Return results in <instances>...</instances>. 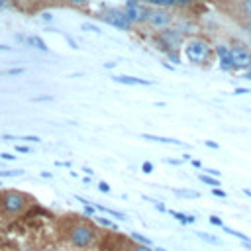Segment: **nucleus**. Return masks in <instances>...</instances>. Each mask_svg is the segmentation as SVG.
<instances>
[{"label": "nucleus", "instance_id": "obj_1", "mask_svg": "<svg viewBox=\"0 0 251 251\" xmlns=\"http://www.w3.org/2000/svg\"><path fill=\"white\" fill-rule=\"evenodd\" d=\"M65 239L67 243L76 249V251H88L92 247H96L98 239H100V231L92 222H84V220H75L67 226L65 229Z\"/></svg>", "mask_w": 251, "mask_h": 251}, {"label": "nucleus", "instance_id": "obj_2", "mask_svg": "<svg viewBox=\"0 0 251 251\" xmlns=\"http://www.w3.org/2000/svg\"><path fill=\"white\" fill-rule=\"evenodd\" d=\"M29 196L20 190H2L0 192V210L6 216H20L29 206Z\"/></svg>", "mask_w": 251, "mask_h": 251}, {"label": "nucleus", "instance_id": "obj_3", "mask_svg": "<svg viewBox=\"0 0 251 251\" xmlns=\"http://www.w3.org/2000/svg\"><path fill=\"white\" fill-rule=\"evenodd\" d=\"M184 55H186L188 63L202 67L212 57V45L206 39H202V37H190L184 43Z\"/></svg>", "mask_w": 251, "mask_h": 251}, {"label": "nucleus", "instance_id": "obj_4", "mask_svg": "<svg viewBox=\"0 0 251 251\" xmlns=\"http://www.w3.org/2000/svg\"><path fill=\"white\" fill-rule=\"evenodd\" d=\"M229 55H231V63L233 69L237 71H247L251 67V49L243 43H233L229 45Z\"/></svg>", "mask_w": 251, "mask_h": 251}, {"label": "nucleus", "instance_id": "obj_5", "mask_svg": "<svg viewBox=\"0 0 251 251\" xmlns=\"http://www.w3.org/2000/svg\"><path fill=\"white\" fill-rule=\"evenodd\" d=\"M147 4H141L139 0H126L124 4V14L127 16V20L131 22V25H137V24H145V18H147Z\"/></svg>", "mask_w": 251, "mask_h": 251}, {"label": "nucleus", "instance_id": "obj_6", "mask_svg": "<svg viewBox=\"0 0 251 251\" xmlns=\"http://www.w3.org/2000/svg\"><path fill=\"white\" fill-rule=\"evenodd\" d=\"M145 24H149L153 29H165L173 24V14H169L165 8H147Z\"/></svg>", "mask_w": 251, "mask_h": 251}, {"label": "nucleus", "instance_id": "obj_7", "mask_svg": "<svg viewBox=\"0 0 251 251\" xmlns=\"http://www.w3.org/2000/svg\"><path fill=\"white\" fill-rule=\"evenodd\" d=\"M106 24H110L112 27H116L118 31H129L133 25H131V22L127 20V16L122 12V10H104L102 12V16H100Z\"/></svg>", "mask_w": 251, "mask_h": 251}, {"label": "nucleus", "instance_id": "obj_8", "mask_svg": "<svg viewBox=\"0 0 251 251\" xmlns=\"http://www.w3.org/2000/svg\"><path fill=\"white\" fill-rule=\"evenodd\" d=\"M157 35L163 39V43L167 45L169 51H180V47L184 45V35H182V31L176 29V27H171V25H169V27L161 29Z\"/></svg>", "mask_w": 251, "mask_h": 251}, {"label": "nucleus", "instance_id": "obj_9", "mask_svg": "<svg viewBox=\"0 0 251 251\" xmlns=\"http://www.w3.org/2000/svg\"><path fill=\"white\" fill-rule=\"evenodd\" d=\"M214 55L218 57L220 71H224V73H231L233 71V63H231V55H229V47L227 45H216L214 47Z\"/></svg>", "mask_w": 251, "mask_h": 251}, {"label": "nucleus", "instance_id": "obj_10", "mask_svg": "<svg viewBox=\"0 0 251 251\" xmlns=\"http://www.w3.org/2000/svg\"><path fill=\"white\" fill-rule=\"evenodd\" d=\"M118 84H127V86H153V80H145V78H137V76H129V75H116L112 78Z\"/></svg>", "mask_w": 251, "mask_h": 251}, {"label": "nucleus", "instance_id": "obj_11", "mask_svg": "<svg viewBox=\"0 0 251 251\" xmlns=\"http://www.w3.org/2000/svg\"><path fill=\"white\" fill-rule=\"evenodd\" d=\"M141 137H143V139H147V141H155V143H165V145H176V147L190 149V145H186L184 141L173 139V137H163V135H155V133H141Z\"/></svg>", "mask_w": 251, "mask_h": 251}, {"label": "nucleus", "instance_id": "obj_12", "mask_svg": "<svg viewBox=\"0 0 251 251\" xmlns=\"http://www.w3.org/2000/svg\"><path fill=\"white\" fill-rule=\"evenodd\" d=\"M167 214H171L180 226H190V224H194L198 220L194 214H184V212H176V210H167Z\"/></svg>", "mask_w": 251, "mask_h": 251}, {"label": "nucleus", "instance_id": "obj_13", "mask_svg": "<svg viewBox=\"0 0 251 251\" xmlns=\"http://www.w3.org/2000/svg\"><path fill=\"white\" fill-rule=\"evenodd\" d=\"M92 204H94V202H92ZM94 208H96V212H100V214H108L110 218H118V220H122V222H126V220H127V216H126L124 212L112 210V208H108V206H102V204H94Z\"/></svg>", "mask_w": 251, "mask_h": 251}, {"label": "nucleus", "instance_id": "obj_14", "mask_svg": "<svg viewBox=\"0 0 251 251\" xmlns=\"http://www.w3.org/2000/svg\"><path fill=\"white\" fill-rule=\"evenodd\" d=\"M25 43H27L29 47L37 49V51H43V53H47V51H49L47 43H45V41H43L39 35H29V37H25Z\"/></svg>", "mask_w": 251, "mask_h": 251}, {"label": "nucleus", "instance_id": "obj_15", "mask_svg": "<svg viewBox=\"0 0 251 251\" xmlns=\"http://www.w3.org/2000/svg\"><path fill=\"white\" fill-rule=\"evenodd\" d=\"M173 194L178 198H186V200H198L200 198V192L190 190V188H173Z\"/></svg>", "mask_w": 251, "mask_h": 251}, {"label": "nucleus", "instance_id": "obj_16", "mask_svg": "<svg viewBox=\"0 0 251 251\" xmlns=\"http://www.w3.org/2000/svg\"><path fill=\"white\" fill-rule=\"evenodd\" d=\"M96 220V224L100 226V227H108V229H114V231H120V226L110 218V216H98V218H94Z\"/></svg>", "mask_w": 251, "mask_h": 251}, {"label": "nucleus", "instance_id": "obj_17", "mask_svg": "<svg viewBox=\"0 0 251 251\" xmlns=\"http://www.w3.org/2000/svg\"><path fill=\"white\" fill-rule=\"evenodd\" d=\"M194 235H196L198 239L206 241V243H212V245H222V239H220L218 235H214V233H206V231H196Z\"/></svg>", "mask_w": 251, "mask_h": 251}, {"label": "nucleus", "instance_id": "obj_18", "mask_svg": "<svg viewBox=\"0 0 251 251\" xmlns=\"http://www.w3.org/2000/svg\"><path fill=\"white\" fill-rule=\"evenodd\" d=\"M198 180H200L202 184L210 186V188H214V186H220V184H222V182H220V178L210 176V175H206V173H198Z\"/></svg>", "mask_w": 251, "mask_h": 251}, {"label": "nucleus", "instance_id": "obj_19", "mask_svg": "<svg viewBox=\"0 0 251 251\" xmlns=\"http://www.w3.org/2000/svg\"><path fill=\"white\" fill-rule=\"evenodd\" d=\"M129 239H131L133 243H141V245H151V247H153V241H151L147 235H143V233H139V231H135V229L129 233Z\"/></svg>", "mask_w": 251, "mask_h": 251}, {"label": "nucleus", "instance_id": "obj_20", "mask_svg": "<svg viewBox=\"0 0 251 251\" xmlns=\"http://www.w3.org/2000/svg\"><path fill=\"white\" fill-rule=\"evenodd\" d=\"M222 229L227 233V235H233L235 239H239V241H251V237L249 235H245V233H241V231H237V229H233V227H227L226 224L222 226Z\"/></svg>", "mask_w": 251, "mask_h": 251}, {"label": "nucleus", "instance_id": "obj_21", "mask_svg": "<svg viewBox=\"0 0 251 251\" xmlns=\"http://www.w3.org/2000/svg\"><path fill=\"white\" fill-rule=\"evenodd\" d=\"M24 173H25L24 169H0V178H14Z\"/></svg>", "mask_w": 251, "mask_h": 251}, {"label": "nucleus", "instance_id": "obj_22", "mask_svg": "<svg viewBox=\"0 0 251 251\" xmlns=\"http://www.w3.org/2000/svg\"><path fill=\"white\" fill-rule=\"evenodd\" d=\"M145 4L151 8H171L175 6V0H145Z\"/></svg>", "mask_w": 251, "mask_h": 251}, {"label": "nucleus", "instance_id": "obj_23", "mask_svg": "<svg viewBox=\"0 0 251 251\" xmlns=\"http://www.w3.org/2000/svg\"><path fill=\"white\" fill-rule=\"evenodd\" d=\"M165 61H169L171 65L176 67V65L180 63V55H178V51H167V53H165Z\"/></svg>", "mask_w": 251, "mask_h": 251}, {"label": "nucleus", "instance_id": "obj_24", "mask_svg": "<svg viewBox=\"0 0 251 251\" xmlns=\"http://www.w3.org/2000/svg\"><path fill=\"white\" fill-rule=\"evenodd\" d=\"M127 251H155L151 245H141V243H133Z\"/></svg>", "mask_w": 251, "mask_h": 251}, {"label": "nucleus", "instance_id": "obj_25", "mask_svg": "<svg viewBox=\"0 0 251 251\" xmlns=\"http://www.w3.org/2000/svg\"><path fill=\"white\" fill-rule=\"evenodd\" d=\"M153 169H155V167H153L151 161H143V163H141V173H143V175H151Z\"/></svg>", "mask_w": 251, "mask_h": 251}, {"label": "nucleus", "instance_id": "obj_26", "mask_svg": "<svg viewBox=\"0 0 251 251\" xmlns=\"http://www.w3.org/2000/svg\"><path fill=\"white\" fill-rule=\"evenodd\" d=\"M241 12L251 20V0H243L241 2Z\"/></svg>", "mask_w": 251, "mask_h": 251}, {"label": "nucleus", "instance_id": "obj_27", "mask_svg": "<svg viewBox=\"0 0 251 251\" xmlns=\"http://www.w3.org/2000/svg\"><path fill=\"white\" fill-rule=\"evenodd\" d=\"M210 192H212L214 196H218V198H227V192H226V190H222L220 186H214V188H210Z\"/></svg>", "mask_w": 251, "mask_h": 251}, {"label": "nucleus", "instance_id": "obj_28", "mask_svg": "<svg viewBox=\"0 0 251 251\" xmlns=\"http://www.w3.org/2000/svg\"><path fill=\"white\" fill-rule=\"evenodd\" d=\"M82 210H84V214H86V216H94V214H96V208H94V204H92V202L82 204Z\"/></svg>", "mask_w": 251, "mask_h": 251}, {"label": "nucleus", "instance_id": "obj_29", "mask_svg": "<svg viewBox=\"0 0 251 251\" xmlns=\"http://www.w3.org/2000/svg\"><path fill=\"white\" fill-rule=\"evenodd\" d=\"M208 222H210L212 226H218V227H222V226H224V222H222V218H220V216H216V214H212V216L208 218Z\"/></svg>", "mask_w": 251, "mask_h": 251}, {"label": "nucleus", "instance_id": "obj_30", "mask_svg": "<svg viewBox=\"0 0 251 251\" xmlns=\"http://www.w3.org/2000/svg\"><path fill=\"white\" fill-rule=\"evenodd\" d=\"M82 29H88L92 33H102V29L98 25H94V24H82Z\"/></svg>", "mask_w": 251, "mask_h": 251}, {"label": "nucleus", "instance_id": "obj_31", "mask_svg": "<svg viewBox=\"0 0 251 251\" xmlns=\"http://www.w3.org/2000/svg\"><path fill=\"white\" fill-rule=\"evenodd\" d=\"M20 141H29V143H39L41 139L37 135H20Z\"/></svg>", "mask_w": 251, "mask_h": 251}, {"label": "nucleus", "instance_id": "obj_32", "mask_svg": "<svg viewBox=\"0 0 251 251\" xmlns=\"http://www.w3.org/2000/svg\"><path fill=\"white\" fill-rule=\"evenodd\" d=\"M98 190H100V192H104V194H110V190H112V188H110V184H108L106 180H100V182H98Z\"/></svg>", "mask_w": 251, "mask_h": 251}, {"label": "nucleus", "instance_id": "obj_33", "mask_svg": "<svg viewBox=\"0 0 251 251\" xmlns=\"http://www.w3.org/2000/svg\"><path fill=\"white\" fill-rule=\"evenodd\" d=\"M24 67H14V69H8V75L10 76H18V75H24Z\"/></svg>", "mask_w": 251, "mask_h": 251}, {"label": "nucleus", "instance_id": "obj_34", "mask_svg": "<svg viewBox=\"0 0 251 251\" xmlns=\"http://www.w3.org/2000/svg\"><path fill=\"white\" fill-rule=\"evenodd\" d=\"M192 4H194V0H175V6H180V8H188Z\"/></svg>", "mask_w": 251, "mask_h": 251}, {"label": "nucleus", "instance_id": "obj_35", "mask_svg": "<svg viewBox=\"0 0 251 251\" xmlns=\"http://www.w3.org/2000/svg\"><path fill=\"white\" fill-rule=\"evenodd\" d=\"M153 206H155V210H157V212H161V214H167V210H169V208H167L163 202H159V200H157Z\"/></svg>", "mask_w": 251, "mask_h": 251}, {"label": "nucleus", "instance_id": "obj_36", "mask_svg": "<svg viewBox=\"0 0 251 251\" xmlns=\"http://www.w3.org/2000/svg\"><path fill=\"white\" fill-rule=\"evenodd\" d=\"M204 173H206V175H210V176H216V178H220V176H222V173H220L218 169H204Z\"/></svg>", "mask_w": 251, "mask_h": 251}, {"label": "nucleus", "instance_id": "obj_37", "mask_svg": "<svg viewBox=\"0 0 251 251\" xmlns=\"http://www.w3.org/2000/svg\"><path fill=\"white\" fill-rule=\"evenodd\" d=\"M14 159H16V155H14V153H6V151H4V153H0V161H14Z\"/></svg>", "mask_w": 251, "mask_h": 251}, {"label": "nucleus", "instance_id": "obj_38", "mask_svg": "<svg viewBox=\"0 0 251 251\" xmlns=\"http://www.w3.org/2000/svg\"><path fill=\"white\" fill-rule=\"evenodd\" d=\"M53 100V96H35V98H31V102H51Z\"/></svg>", "mask_w": 251, "mask_h": 251}, {"label": "nucleus", "instance_id": "obj_39", "mask_svg": "<svg viewBox=\"0 0 251 251\" xmlns=\"http://www.w3.org/2000/svg\"><path fill=\"white\" fill-rule=\"evenodd\" d=\"M16 151H18V153H31V149H29L27 145H22V143L16 145Z\"/></svg>", "mask_w": 251, "mask_h": 251}, {"label": "nucleus", "instance_id": "obj_40", "mask_svg": "<svg viewBox=\"0 0 251 251\" xmlns=\"http://www.w3.org/2000/svg\"><path fill=\"white\" fill-rule=\"evenodd\" d=\"M39 18H41L43 22H51V20H53V14H51V12H41Z\"/></svg>", "mask_w": 251, "mask_h": 251}, {"label": "nucleus", "instance_id": "obj_41", "mask_svg": "<svg viewBox=\"0 0 251 251\" xmlns=\"http://www.w3.org/2000/svg\"><path fill=\"white\" fill-rule=\"evenodd\" d=\"M204 145H206V147H210V149H220V143H216V141H212V139H206V141H204Z\"/></svg>", "mask_w": 251, "mask_h": 251}, {"label": "nucleus", "instance_id": "obj_42", "mask_svg": "<svg viewBox=\"0 0 251 251\" xmlns=\"http://www.w3.org/2000/svg\"><path fill=\"white\" fill-rule=\"evenodd\" d=\"M69 4H71V6H86L88 0H69Z\"/></svg>", "mask_w": 251, "mask_h": 251}, {"label": "nucleus", "instance_id": "obj_43", "mask_svg": "<svg viewBox=\"0 0 251 251\" xmlns=\"http://www.w3.org/2000/svg\"><path fill=\"white\" fill-rule=\"evenodd\" d=\"M233 92H235V94H249L251 90H249V88H245V86H243V88H241V86H237Z\"/></svg>", "mask_w": 251, "mask_h": 251}, {"label": "nucleus", "instance_id": "obj_44", "mask_svg": "<svg viewBox=\"0 0 251 251\" xmlns=\"http://www.w3.org/2000/svg\"><path fill=\"white\" fill-rule=\"evenodd\" d=\"M65 39H67V43H69V45H71V47H73V49H78V45H76V41H75V39H71V37H69V35H67V37H65Z\"/></svg>", "mask_w": 251, "mask_h": 251}, {"label": "nucleus", "instance_id": "obj_45", "mask_svg": "<svg viewBox=\"0 0 251 251\" xmlns=\"http://www.w3.org/2000/svg\"><path fill=\"white\" fill-rule=\"evenodd\" d=\"M161 65H163V67H165V69H167V71H175V69H176V67H175V65H171V63H169V61H163V63H161Z\"/></svg>", "mask_w": 251, "mask_h": 251}, {"label": "nucleus", "instance_id": "obj_46", "mask_svg": "<svg viewBox=\"0 0 251 251\" xmlns=\"http://www.w3.org/2000/svg\"><path fill=\"white\" fill-rule=\"evenodd\" d=\"M165 163H169V165H182L180 159H165Z\"/></svg>", "mask_w": 251, "mask_h": 251}, {"label": "nucleus", "instance_id": "obj_47", "mask_svg": "<svg viewBox=\"0 0 251 251\" xmlns=\"http://www.w3.org/2000/svg\"><path fill=\"white\" fill-rule=\"evenodd\" d=\"M190 165H192L194 169H202V163H200L198 159H190Z\"/></svg>", "mask_w": 251, "mask_h": 251}, {"label": "nucleus", "instance_id": "obj_48", "mask_svg": "<svg viewBox=\"0 0 251 251\" xmlns=\"http://www.w3.org/2000/svg\"><path fill=\"white\" fill-rule=\"evenodd\" d=\"M39 176H41V178H53V173H49V171H41Z\"/></svg>", "mask_w": 251, "mask_h": 251}, {"label": "nucleus", "instance_id": "obj_49", "mask_svg": "<svg viewBox=\"0 0 251 251\" xmlns=\"http://www.w3.org/2000/svg\"><path fill=\"white\" fill-rule=\"evenodd\" d=\"M243 78H247V80H251V67H249L247 71H243Z\"/></svg>", "mask_w": 251, "mask_h": 251}, {"label": "nucleus", "instance_id": "obj_50", "mask_svg": "<svg viewBox=\"0 0 251 251\" xmlns=\"http://www.w3.org/2000/svg\"><path fill=\"white\" fill-rule=\"evenodd\" d=\"M190 159H192V155H188V153H184L180 161H182V163H184V161H186V163H190Z\"/></svg>", "mask_w": 251, "mask_h": 251}, {"label": "nucleus", "instance_id": "obj_51", "mask_svg": "<svg viewBox=\"0 0 251 251\" xmlns=\"http://www.w3.org/2000/svg\"><path fill=\"white\" fill-rule=\"evenodd\" d=\"M82 171H84V173H86V175H88V176H92V175H94V171H92V169H90V167H84V169H82Z\"/></svg>", "mask_w": 251, "mask_h": 251}, {"label": "nucleus", "instance_id": "obj_52", "mask_svg": "<svg viewBox=\"0 0 251 251\" xmlns=\"http://www.w3.org/2000/svg\"><path fill=\"white\" fill-rule=\"evenodd\" d=\"M243 29H245V31H247V33H249V35H251V22H247V24H245V25H243Z\"/></svg>", "mask_w": 251, "mask_h": 251}, {"label": "nucleus", "instance_id": "obj_53", "mask_svg": "<svg viewBox=\"0 0 251 251\" xmlns=\"http://www.w3.org/2000/svg\"><path fill=\"white\" fill-rule=\"evenodd\" d=\"M114 67H116V63H104V69H108V71L114 69Z\"/></svg>", "mask_w": 251, "mask_h": 251}, {"label": "nucleus", "instance_id": "obj_54", "mask_svg": "<svg viewBox=\"0 0 251 251\" xmlns=\"http://www.w3.org/2000/svg\"><path fill=\"white\" fill-rule=\"evenodd\" d=\"M8 6V0H0V10H4Z\"/></svg>", "mask_w": 251, "mask_h": 251}, {"label": "nucleus", "instance_id": "obj_55", "mask_svg": "<svg viewBox=\"0 0 251 251\" xmlns=\"http://www.w3.org/2000/svg\"><path fill=\"white\" fill-rule=\"evenodd\" d=\"M82 182H84V184H90V176H88V175H86V176H82Z\"/></svg>", "mask_w": 251, "mask_h": 251}, {"label": "nucleus", "instance_id": "obj_56", "mask_svg": "<svg viewBox=\"0 0 251 251\" xmlns=\"http://www.w3.org/2000/svg\"><path fill=\"white\" fill-rule=\"evenodd\" d=\"M243 194H247L251 198V188H243Z\"/></svg>", "mask_w": 251, "mask_h": 251}, {"label": "nucleus", "instance_id": "obj_57", "mask_svg": "<svg viewBox=\"0 0 251 251\" xmlns=\"http://www.w3.org/2000/svg\"><path fill=\"white\" fill-rule=\"evenodd\" d=\"M0 188H2V178H0Z\"/></svg>", "mask_w": 251, "mask_h": 251}, {"label": "nucleus", "instance_id": "obj_58", "mask_svg": "<svg viewBox=\"0 0 251 251\" xmlns=\"http://www.w3.org/2000/svg\"><path fill=\"white\" fill-rule=\"evenodd\" d=\"M16 2H22V0H16Z\"/></svg>", "mask_w": 251, "mask_h": 251}, {"label": "nucleus", "instance_id": "obj_59", "mask_svg": "<svg viewBox=\"0 0 251 251\" xmlns=\"http://www.w3.org/2000/svg\"><path fill=\"white\" fill-rule=\"evenodd\" d=\"M0 251H2V247H0Z\"/></svg>", "mask_w": 251, "mask_h": 251}, {"label": "nucleus", "instance_id": "obj_60", "mask_svg": "<svg viewBox=\"0 0 251 251\" xmlns=\"http://www.w3.org/2000/svg\"><path fill=\"white\" fill-rule=\"evenodd\" d=\"M165 251H167V249H165Z\"/></svg>", "mask_w": 251, "mask_h": 251}, {"label": "nucleus", "instance_id": "obj_61", "mask_svg": "<svg viewBox=\"0 0 251 251\" xmlns=\"http://www.w3.org/2000/svg\"><path fill=\"white\" fill-rule=\"evenodd\" d=\"M0 165H2V163H0Z\"/></svg>", "mask_w": 251, "mask_h": 251}]
</instances>
